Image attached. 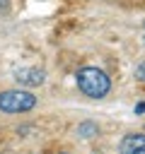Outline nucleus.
I'll return each mask as SVG.
<instances>
[{"label": "nucleus", "instance_id": "nucleus-1", "mask_svg": "<svg viewBox=\"0 0 145 154\" xmlns=\"http://www.w3.org/2000/svg\"><path fill=\"white\" fill-rule=\"evenodd\" d=\"M75 84L77 89L89 96V99H104L109 91H111V77L102 70V67H94V65H85L75 72Z\"/></svg>", "mask_w": 145, "mask_h": 154}, {"label": "nucleus", "instance_id": "nucleus-2", "mask_svg": "<svg viewBox=\"0 0 145 154\" xmlns=\"http://www.w3.org/2000/svg\"><path fill=\"white\" fill-rule=\"evenodd\" d=\"M36 106V96L29 89H5L0 91V111L2 113H29Z\"/></svg>", "mask_w": 145, "mask_h": 154}, {"label": "nucleus", "instance_id": "nucleus-3", "mask_svg": "<svg viewBox=\"0 0 145 154\" xmlns=\"http://www.w3.org/2000/svg\"><path fill=\"white\" fill-rule=\"evenodd\" d=\"M14 79L19 87H39L46 82V72L41 67H19L14 70Z\"/></svg>", "mask_w": 145, "mask_h": 154}, {"label": "nucleus", "instance_id": "nucleus-4", "mask_svg": "<svg viewBox=\"0 0 145 154\" xmlns=\"http://www.w3.org/2000/svg\"><path fill=\"white\" fill-rule=\"evenodd\" d=\"M118 154H145V132H130L118 142Z\"/></svg>", "mask_w": 145, "mask_h": 154}, {"label": "nucleus", "instance_id": "nucleus-5", "mask_svg": "<svg viewBox=\"0 0 145 154\" xmlns=\"http://www.w3.org/2000/svg\"><path fill=\"white\" fill-rule=\"evenodd\" d=\"M75 132H77L82 140H89V137L99 135V125H97V123H92V120H82V123L75 128Z\"/></svg>", "mask_w": 145, "mask_h": 154}, {"label": "nucleus", "instance_id": "nucleus-6", "mask_svg": "<svg viewBox=\"0 0 145 154\" xmlns=\"http://www.w3.org/2000/svg\"><path fill=\"white\" fill-rule=\"evenodd\" d=\"M135 77H138L140 82H145V60H143V63L135 67Z\"/></svg>", "mask_w": 145, "mask_h": 154}, {"label": "nucleus", "instance_id": "nucleus-7", "mask_svg": "<svg viewBox=\"0 0 145 154\" xmlns=\"http://www.w3.org/2000/svg\"><path fill=\"white\" fill-rule=\"evenodd\" d=\"M133 111H135L138 116H140V113H145V101H140V103H135V108H133Z\"/></svg>", "mask_w": 145, "mask_h": 154}, {"label": "nucleus", "instance_id": "nucleus-8", "mask_svg": "<svg viewBox=\"0 0 145 154\" xmlns=\"http://www.w3.org/2000/svg\"><path fill=\"white\" fill-rule=\"evenodd\" d=\"M0 10H7V0H0Z\"/></svg>", "mask_w": 145, "mask_h": 154}, {"label": "nucleus", "instance_id": "nucleus-9", "mask_svg": "<svg viewBox=\"0 0 145 154\" xmlns=\"http://www.w3.org/2000/svg\"><path fill=\"white\" fill-rule=\"evenodd\" d=\"M58 154H68V152H58Z\"/></svg>", "mask_w": 145, "mask_h": 154}]
</instances>
